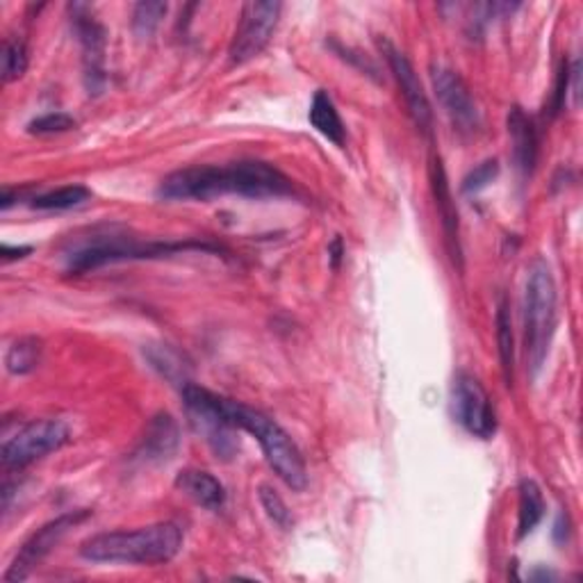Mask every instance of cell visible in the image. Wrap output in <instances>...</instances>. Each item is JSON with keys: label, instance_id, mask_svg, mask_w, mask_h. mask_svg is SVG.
Instances as JSON below:
<instances>
[{"label": "cell", "instance_id": "6da1fadb", "mask_svg": "<svg viewBox=\"0 0 583 583\" xmlns=\"http://www.w3.org/2000/svg\"><path fill=\"white\" fill-rule=\"evenodd\" d=\"M160 201H212L222 197L281 199L294 194L292 180L269 162L239 160L231 165H205L178 169L158 186Z\"/></svg>", "mask_w": 583, "mask_h": 583}, {"label": "cell", "instance_id": "7a4b0ae2", "mask_svg": "<svg viewBox=\"0 0 583 583\" xmlns=\"http://www.w3.org/2000/svg\"><path fill=\"white\" fill-rule=\"evenodd\" d=\"M186 536L176 522H156L139 529L105 531L87 538L80 545V557L91 563H124V565H165L173 561Z\"/></svg>", "mask_w": 583, "mask_h": 583}, {"label": "cell", "instance_id": "3957f363", "mask_svg": "<svg viewBox=\"0 0 583 583\" xmlns=\"http://www.w3.org/2000/svg\"><path fill=\"white\" fill-rule=\"evenodd\" d=\"M201 251V254H224L222 244L205 239H186V242H137L128 235H94L89 242L69 251L67 273H87L101 269L105 265L131 262V260H160L178 254Z\"/></svg>", "mask_w": 583, "mask_h": 583}, {"label": "cell", "instance_id": "277c9868", "mask_svg": "<svg viewBox=\"0 0 583 583\" xmlns=\"http://www.w3.org/2000/svg\"><path fill=\"white\" fill-rule=\"evenodd\" d=\"M220 404H222V413L231 426L242 428V431L251 434L258 440V445L267 458V463L276 472V477H279L292 490H303L305 485H309V470H305V460H303L296 442L292 440V436L285 431L279 422H273L262 411H256V408L242 404V402H235V399H228V396H220Z\"/></svg>", "mask_w": 583, "mask_h": 583}, {"label": "cell", "instance_id": "5b68a950", "mask_svg": "<svg viewBox=\"0 0 583 583\" xmlns=\"http://www.w3.org/2000/svg\"><path fill=\"white\" fill-rule=\"evenodd\" d=\"M559 319L557 281L549 265L538 258L527 269L525 294H522V324H525V354L531 379L538 377L547 360L551 337Z\"/></svg>", "mask_w": 583, "mask_h": 583}, {"label": "cell", "instance_id": "8992f818", "mask_svg": "<svg viewBox=\"0 0 583 583\" xmlns=\"http://www.w3.org/2000/svg\"><path fill=\"white\" fill-rule=\"evenodd\" d=\"M182 402H186L188 415L197 434L205 438V442L217 453V458H233L239 449L235 440V426H231L222 413V404L217 392H210L208 388L188 383L180 388Z\"/></svg>", "mask_w": 583, "mask_h": 583}, {"label": "cell", "instance_id": "52a82bcc", "mask_svg": "<svg viewBox=\"0 0 583 583\" xmlns=\"http://www.w3.org/2000/svg\"><path fill=\"white\" fill-rule=\"evenodd\" d=\"M71 440V431L59 419H37L30 422L3 442L0 458L8 470H23L37 463L53 451H59Z\"/></svg>", "mask_w": 583, "mask_h": 583}, {"label": "cell", "instance_id": "ba28073f", "mask_svg": "<svg viewBox=\"0 0 583 583\" xmlns=\"http://www.w3.org/2000/svg\"><path fill=\"white\" fill-rule=\"evenodd\" d=\"M283 5L279 0H254L242 5L235 35L228 48L233 65H247L258 57L271 42L276 25L281 21Z\"/></svg>", "mask_w": 583, "mask_h": 583}, {"label": "cell", "instance_id": "9c48e42d", "mask_svg": "<svg viewBox=\"0 0 583 583\" xmlns=\"http://www.w3.org/2000/svg\"><path fill=\"white\" fill-rule=\"evenodd\" d=\"M451 411L456 422L474 438L490 440L497 431V413L483 383L468 374L458 372L451 385Z\"/></svg>", "mask_w": 583, "mask_h": 583}, {"label": "cell", "instance_id": "30bf717a", "mask_svg": "<svg viewBox=\"0 0 583 583\" xmlns=\"http://www.w3.org/2000/svg\"><path fill=\"white\" fill-rule=\"evenodd\" d=\"M89 515H91L89 508H78V511L63 513V515H57L55 519L46 522V525L42 529H37L33 536H30L21 545L14 563L5 572V581L12 583V581L27 579L30 572H33L51 554V551L67 538V534L71 529H76L78 525H82V522Z\"/></svg>", "mask_w": 583, "mask_h": 583}, {"label": "cell", "instance_id": "8fae6325", "mask_svg": "<svg viewBox=\"0 0 583 583\" xmlns=\"http://www.w3.org/2000/svg\"><path fill=\"white\" fill-rule=\"evenodd\" d=\"M74 35L82 48L85 63V87L89 94H101L105 87V27L85 3L69 5Z\"/></svg>", "mask_w": 583, "mask_h": 583}, {"label": "cell", "instance_id": "7c38bea8", "mask_svg": "<svg viewBox=\"0 0 583 583\" xmlns=\"http://www.w3.org/2000/svg\"><path fill=\"white\" fill-rule=\"evenodd\" d=\"M431 82L445 114L460 133H474L481 126V112L468 82L449 67H434Z\"/></svg>", "mask_w": 583, "mask_h": 583}, {"label": "cell", "instance_id": "4fadbf2b", "mask_svg": "<svg viewBox=\"0 0 583 583\" xmlns=\"http://www.w3.org/2000/svg\"><path fill=\"white\" fill-rule=\"evenodd\" d=\"M379 51L383 53L385 63L399 85V89H402V97L406 101V108H408V114L413 116L415 126L424 133H431L434 128V110H431V101H428L426 91H424V85L415 71V67L411 65V59L399 51L390 40L385 37H379Z\"/></svg>", "mask_w": 583, "mask_h": 583}, {"label": "cell", "instance_id": "5bb4252c", "mask_svg": "<svg viewBox=\"0 0 583 583\" xmlns=\"http://www.w3.org/2000/svg\"><path fill=\"white\" fill-rule=\"evenodd\" d=\"M428 180H431V192L436 199V208L440 214V224L445 231V242L447 251L451 256V262L458 265V269L463 267V249H460V222H458V210L456 201L451 197L449 178L442 165V158L438 153H434L431 160H428Z\"/></svg>", "mask_w": 583, "mask_h": 583}, {"label": "cell", "instance_id": "9a60e30c", "mask_svg": "<svg viewBox=\"0 0 583 583\" xmlns=\"http://www.w3.org/2000/svg\"><path fill=\"white\" fill-rule=\"evenodd\" d=\"M180 447L178 424L169 413H158L146 426L135 456L144 463H167Z\"/></svg>", "mask_w": 583, "mask_h": 583}, {"label": "cell", "instance_id": "2e32d148", "mask_svg": "<svg viewBox=\"0 0 583 583\" xmlns=\"http://www.w3.org/2000/svg\"><path fill=\"white\" fill-rule=\"evenodd\" d=\"M508 137H511V153L515 169L522 176H531L536 160H538V133L534 121L522 112V108H513L508 112Z\"/></svg>", "mask_w": 583, "mask_h": 583}, {"label": "cell", "instance_id": "e0dca14e", "mask_svg": "<svg viewBox=\"0 0 583 583\" xmlns=\"http://www.w3.org/2000/svg\"><path fill=\"white\" fill-rule=\"evenodd\" d=\"M176 487L182 495H188L194 504L208 511H222L226 504L224 483L205 470H194V468L182 470L176 477Z\"/></svg>", "mask_w": 583, "mask_h": 583}, {"label": "cell", "instance_id": "ac0fdd59", "mask_svg": "<svg viewBox=\"0 0 583 583\" xmlns=\"http://www.w3.org/2000/svg\"><path fill=\"white\" fill-rule=\"evenodd\" d=\"M309 119H311L313 128L322 137H326L335 146H345V142H347V126H345V121H343L340 112H337L333 99L326 94V91H317V94H315V99L311 103Z\"/></svg>", "mask_w": 583, "mask_h": 583}, {"label": "cell", "instance_id": "d6986e66", "mask_svg": "<svg viewBox=\"0 0 583 583\" xmlns=\"http://www.w3.org/2000/svg\"><path fill=\"white\" fill-rule=\"evenodd\" d=\"M519 506H517V538H527L536 531V527L545 517V497L542 490L534 479H522L519 481Z\"/></svg>", "mask_w": 583, "mask_h": 583}, {"label": "cell", "instance_id": "ffe728a7", "mask_svg": "<svg viewBox=\"0 0 583 583\" xmlns=\"http://www.w3.org/2000/svg\"><path fill=\"white\" fill-rule=\"evenodd\" d=\"M495 326H497V351L502 360V372H504L506 385L511 388L515 381V335H513L511 305L506 299H502L497 305Z\"/></svg>", "mask_w": 583, "mask_h": 583}, {"label": "cell", "instance_id": "44dd1931", "mask_svg": "<svg viewBox=\"0 0 583 583\" xmlns=\"http://www.w3.org/2000/svg\"><path fill=\"white\" fill-rule=\"evenodd\" d=\"M42 340L37 337H21V340L12 343V347L5 354V370L14 377H23L35 372L42 362Z\"/></svg>", "mask_w": 583, "mask_h": 583}, {"label": "cell", "instance_id": "7402d4cb", "mask_svg": "<svg viewBox=\"0 0 583 583\" xmlns=\"http://www.w3.org/2000/svg\"><path fill=\"white\" fill-rule=\"evenodd\" d=\"M144 356L148 358L153 370L160 372V377H165L167 381L180 388L190 383L186 377V362H182V356L169 345H150L144 349Z\"/></svg>", "mask_w": 583, "mask_h": 583}, {"label": "cell", "instance_id": "603a6c76", "mask_svg": "<svg viewBox=\"0 0 583 583\" xmlns=\"http://www.w3.org/2000/svg\"><path fill=\"white\" fill-rule=\"evenodd\" d=\"M89 199H91V192L85 186H65V188H57L53 192L35 197L30 208L40 210V212H67V210L85 205Z\"/></svg>", "mask_w": 583, "mask_h": 583}, {"label": "cell", "instance_id": "cb8c5ba5", "mask_svg": "<svg viewBox=\"0 0 583 583\" xmlns=\"http://www.w3.org/2000/svg\"><path fill=\"white\" fill-rule=\"evenodd\" d=\"M169 5L158 3V0H146V3L135 5L133 10V33L139 40H150L158 33V27L167 14Z\"/></svg>", "mask_w": 583, "mask_h": 583}, {"label": "cell", "instance_id": "d4e9b609", "mask_svg": "<svg viewBox=\"0 0 583 583\" xmlns=\"http://www.w3.org/2000/svg\"><path fill=\"white\" fill-rule=\"evenodd\" d=\"M258 497H260V504H262L267 517L273 522L276 527L283 529V531H290L294 527L292 511L288 508V504L283 502V497L279 493H276V490L271 485H260L258 487Z\"/></svg>", "mask_w": 583, "mask_h": 583}, {"label": "cell", "instance_id": "484cf974", "mask_svg": "<svg viewBox=\"0 0 583 583\" xmlns=\"http://www.w3.org/2000/svg\"><path fill=\"white\" fill-rule=\"evenodd\" d=\"M76 119L67 112H48L42 114L37 119H33L27 124V133L30 135H40V137H48V135H63L69 131H76Z\"/></svg>", "mask_w": 583, "mask_h": 583}, {"label": "cell", "instance_id": "4316f807", "mask_svg": "<svg viewBox=\"0 0 583 583\" xmlns=\"http://www.w3.org/2000/svg\"><path fill=\"white\" fill-rule=\"evenodd\" d=\"M27 71V48L21 40H8L3 46V82H14Z\"/></svg>", "mask_w": 583, "mask_h": 583}, {"label": "cell", "instance_id": "83f0119b", "mask_svg": "<svg viewBox=\"0 0 583 583\" xmlns=\"http://www.w3.org/2000/svg\"><path fill=\"white\" fill-rule=\"evenodd\" d=\"M500 176V162L497 160H483L481 165H477L466 178H463V194L472 197L483 192L487 186H493Z\"/></svg>", "mask_w": 583, "mask_h": 583}, {"label": "cell", "instance_id": "f1b7e54d", "mask_svg": "<svg viewBox=\"0 0 583 583\" xmlns=\"http://www.w3.org/2000/svg\"><path fill=\"white\" fill-rule=\"evenodd\" d=\"M568 87H570V67L563 59V65H561L559 76H557V85H554V97H551V105H549L551 116H557L563 110L565 99H568Z\"/></svg>", "mask_w": 583, "mask_h": 583}, {"label": "cell", "instance_id": "f546056e", "mask_svg": "<svg viewBox=\"0 0 583 583\" xmlns=\"http://www.w3.org/2000/svg\"><path fill=\"white\" fill-rule=\"evenodd\" d=\"M30 254H33V247H10V244H3V249H0V258H3V262L23 260Z\"/></svg>", "mask_w": 583, "mask_h": 583}, {"label": "cell", "instance_id": "4dcf8cb0", "mask_svg": "<svg viewBox=\"0 0 583 583\" xmlns=\"http://www.w3.org/2000/svg\"><path fill=\"white\" fill-rule=\"evenodd\" d=\"M328 258H330V267L337 269L345 258V244L340 237H335L330 244H328Z\"/></svg>", "mask_w": 583, "mask_h": 583}, {"label": "cell", "instance_id": "1f68e13d", "mask_svg": "<svg viewBox=\"0 0 583 583\" xmlns=\"http://www.w3.org/2000/svg\"><path fill=\"white\" fill-rule=\"evenodd\" d=\"M568 538H570V519H568L565 513H561L559 519H557V525H554V540L559 545H565Z\"/></svg>", "mask_w": 583, "mask_h": 583}]
</instances>
